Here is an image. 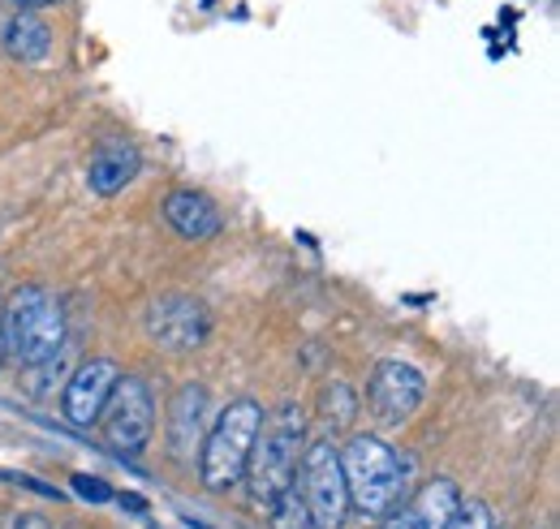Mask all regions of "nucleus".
I'll use <instances>...</instances> for the list:
<instances>
[{"label": "nucleus", "instance_id": "6e6552de", "mask_svg": "<svg viewBox=\"0 0 560 529\" xmlns=\"http://www.w3.org/2000/svg\"><path fill=\"white\" fill-rule=\"evenodd\" d=\"M422 392H427L422 375L410 366V362H397V357L375 362L371 384H366L371 413H375L384 426H401V422H410V418H415V409L422 404Z\"/></svg>", "mask_w": 560, "mask_h": 529}, {"label": "nucleus", "instance_id": "0eeeda50", "mask_svg": "<svg viewBox=\"0 0 560 529\" xmlns=\"http://www.w3.org/2000/svg\"><path fill=\"white\" fill-rule=\"evenodd\" d=\"M147 336L151 344L168 349V353H190L211 336V315L199 297L186 293H168L160 302H151L147 310Z\"/></svg>", "mask_w": 560, "mask_h": 529}, {"label": "nucleus", "instance_id": "4468645a", "mask_svg": "<svg viewBox=\"0 0 560 529\" xmlns=\"http://www.w3.org/2000/svg\"><path fill=\"white\" fill-rule=\"evenodd\" d=\"M4 52L13 57V61H22V66H35V61H44L48 57V48H52V26L39 17V13H22L18 9V17H9L4 22Z\"/></svg>", "mask_w": 560, "mask_h": 529}, {"label": "nucleus", "instance_id": "39448f33", "mask_svg": "<svg viewBox=\"0 0 560 529\" xmlns=\"http://www.w3.org/2000/svg\"><path fill=\"white\" fill-rule=\"evenodd\" d=\"M293 486L306 504L311 529H341L350 517V495H346V478H341V457L332 448V439H315L302 448Z\"/></svg>", "mask_w": 560, "mask_h": 529}, {"label": "nucleus", "instance_id": "412c9836", "mask_svg": "<svg viewBox=\"0 0 560 529\" xmlns=\"http://www.w3.org/2000/svg\"><path fill=\"white\" fill-rule=\"evenodd\" d=\"M0 362H4V328H0Z\"/></svg>", "mask_w": 560, "mask_h": 529}, {"label": "nucleus", "instance_id": "2eb2a0df", "mask_svg": "<svg viewBox=\"0 0 560 529\" xmlns=\"http://www.w3.org/2000/svg\"><path fill=\"white\" fill-rule=\"evenodd\" d=\"M268 521L272 529H311V517H306V504H302V495H298V486H289V491H280L277 499L268 504Z\"/></svg>", "mask_w": 560, "mask_h": 529}, {"label": "nucleus", "instance_id": "9d476101", "mask_svg": "<svg viewBox=\"0 0 560 529\" xmlns=\"http://www.w3.org/2000/svg\"><path fill=\"white\" fill-rule=\"evenodd\" d=\"M457 499H462L457 495V482L431 478V482H422L406 504H397L388 517H380L375 529H444L448 513L457 508Z\"/></svg>", "mask_w": 560, "mask_h": 529}, {"label": "nucleus", "instance_id": "7ed1b4c3", "mask_svg": "<svg viewBox=\"0 0 560 529\" xmlns=\"http://www.w3.org/2000/svg\"><path fill=\"white\" fill-rule=\"evenodd\" d=\"M264 426V404L250 397L229 400L199 444V478L208 491H233L246 478V461L255 448V435Z\"/></svg>", "mask_w": 560, "mask_h": 529}, {"label": "nucleus", "instance_id": "423d86ee", "mask_svg": "<svg viewBox=\"0 0 560 529\" xmlns=\"http://www.w3.org/2000/svg\"><path fill=\"white\" fill-rule=\"evenodd\" d=\"M100 426H104V439L108 448L126 452V457H139L142 448L151 444V431H155V400L151 388L142 384L139 375H121L113 397L100 413Z\"/></svg>", "mask_w": 560, "mask_h": 529}, {"label": "nucleus", "instance_id": "f8f14e48", "mask_svg": "<svg viewBox=\"0 0 560 529\" xmlns=\"http://www.w3.org/2000/svg\"><path fill=\"white\" fill-rule=\"evenodd\" d=\"M164 220H168V228H173L177 237H186V242H211V237L224 228L220 207H215L203 190H173V195L164 199Z\"/></svg>", "mask_w": 560, "mask_h": 529}, {"label": "nucleus", "instance_id": "f03ea898", "mask_svg": "<svg viewBox=\"0 0 560 529\" xmlns=\"http://www.w3.org/2000/svg\"><path fill=\"white\" fill-rule=\"evenodd\" d=\"M337 457H341V478H346L350 508H358L371 521H380L401 504L406 469H401L397 452L380 435H353L346 448H337Z\"/></svg>", "mask_w": 560, "mask_h": 529}, {"label": "nucleus", "instance_id": "9b49d317", "mask_svg": "<svg viewBox=\"0 0 560 529\" xmlns=\"http://www.w3.org/2000/svg\"><path fill=\"white\" fill-rule=\"evenodd\" d=\"M139 168H142V155L130 138H104L91 151V160H86V186L95 195L113 199V195H121L139 177Z\"/></svg>", "mask_w": 560, "mask_h": 529}, {"label": "nucleus", "instance_id": "a211bd4d", "mask_svg": "<svg viewBox=\"0 0 560 529\" xmlns=\"http://www.w3.org/2000/svg\"><path fill=\"white\" fill-rule=\"evenodd\" d=\"M9 529H48V521H44V517H35V513H22Z\"/></svg>", "mask_w": 560, "mask_h": 529}, {"label": "nucleus", "instance_id": "6ab92c4d", "mask_svg": "<svg viewBox=\"0 0 560 529\" xmlns=\"http://www.w3.org/2000/svg\"><path fill=\"white\" fill-rule=\"evenodd\" d=\"M117 504H121L126 513H147V499H142V495H117Z\"/></svg>", "mask_w": 560, "mask_h": 529}, {"label": "nucleus", "instance_id": "dca6fc26", "mask_svg": "<svg viewBox=\"0 0 560 529\" xmlns=\"http://www.w3.org/2000/svg\"><path fill=\"white\" fill-rule=\"evenodd\" d=\"M491 526H495V517H491V508L483 499H457V508L444 521V529H491Z\"/></svg>", "mask_w": 560, "mask_h": 529}, {"label": "nucleus", "instance_id": "f257e3e1", "mask_svg": "<svg viewBox=\"0 0 560 529\" xmlns=\"http://www.w3.org/2000/svg\"><path fill=\"white\" fill-rule=\"evenodd\" d=\"M0 328H4V357L22 366H44L66 349L61 302L39 284H22L9 293V302L0 306Z\"/></svg>", "mask_w": 560, "mask_h": 529}, {"label": "nucleus", "instance_id": "1a4fd4ad", "mask_svg": "<svg viewBox=\"0 0 560 529\" xmlns=\"http://www.w3.org/2000/svg\"><path fill=\"white\" fill-rule=\"evenodd\" d=\"M117 379H121V366H117L113 357H91V362H82L70 375V384H66L61 413L70 418L73 426H95L100 413H104V404H108V397H113V388H117Z\"/></svg>", "mask_w": 560, "mask_h": 529}, {"label": "nucleus", "instance_id": "20e7f679", "mask_svg": "<svg viewBox=\"0 0 560 529\" xmlns=\"http://www.w3.org/2000/svg\"><path fill=\"white\" fill-rule=\"evenodd\" d=\"M302 439H306L302 409L284 404L280 413L264 418V426L255 435V448H250V461H246V478H242V482H250V499L255 504L268 508L280 491L293 486L298 457H302Z\"/></svg>", "mask_w": 560, "mask_h": 529}, {"label": "nucleus", "instance_id": "f3484780", "mask_svg": "<svg viewBox=\"0 0 560 529\" xmlns=\"http://www.w3.org/2000/svg\"><path fill=\"white\" fill-rule=\"evenodd\" d=\"M73 491L82 499H91V504H108L113 499V486L104 478H95V473H73Z\"/></svg>", "mask_w": 560, "mask_h": 529}, {"label": "nucleus", "instance_id": "ddd939ff", "mask_svg": "<svg viewBox=\"0 0 560 529\" xmlns=\"http://www.w3.org/2000/svg\"><path fill=\"white\" fill-rule=\"evenodd\" d=\"M203 422H208V388L186 384L173 397V409H168V448H173V457H195V448L203 444Z\"/></svg>", "mask_w": 560, "mask_h": 529}, {"label": "nucleus", "instance_id": "aec40b11", "mask_svg": "<svg viewBox=\"0 0 560 529\" xmlns=\"http://www.w3.org/2000/svg\"><path fill=\"white\" fill-rule=\"evenodd\" d=\"M22 13H35V9H48V4H66V0H13Z\"/></svg>", "mask_w": 560, "mask_h": 529}]
</instances>
